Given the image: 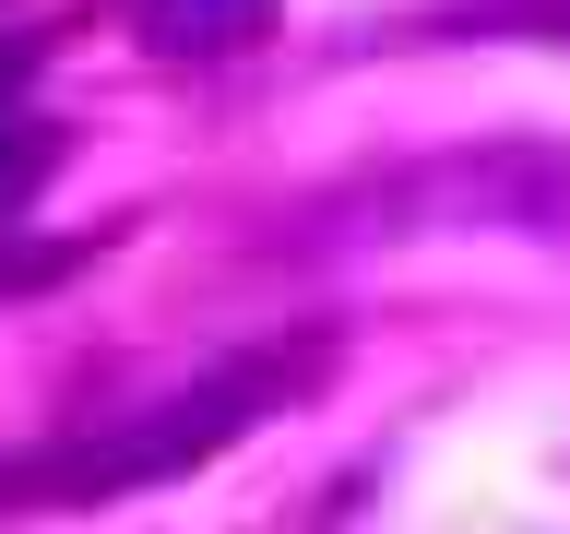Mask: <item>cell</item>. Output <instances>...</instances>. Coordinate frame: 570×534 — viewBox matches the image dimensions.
<instances>
[{"label":"cell","instance_id":"obj_3","mask_svg":"<svg viewBox=\"0 0 570 534\" xmlns=\"http://www.w3.org/2000/svg\"><path fill=\"white\" fill-rule=\"evenodd\" d=\"M48 178H60V119L12 107V119H0V226H12V214L48 190Z\"/></svg>","mask_w":570,"mask_h":534},{"label":"cell","instance_id":"obj_1","mask_svg":"<svg viewBox=\"0 0 570 534\" xmlns=\"http://www.w3.org/2000/svg\"><path fill=\"white\" fill-rule=\"evenodd\" d=\"M345 238H475V226H511V238H559L570 226V155L559 142H488V155H428V167H392L356 190Z\"/></svg>","mask_w":570,"mask_h":534},{"label":"cell","instance_id":"obj_5","mask_svg":"<svg viewBox=\"0 0 570 534\" xmlns=\"http://www.w3.org/2000/svg\"><path fill=\"white\" fill-rule=\"evenodd\" d=\"M36 60H48V48H36V36H0V119H12V107H24Z\"/></svg>","mask_w":570,"mask_h":534},{"label":"cell","instance_id":"obj_4","mask_svg":"<svg viewBox=\"0 0 570 534\" xmlns=\"http://www.w3.org/2000/svg\"><path fill=\"white\" fill-rule=\"evenodd\" d=\"M71 261H83V249H48V238H12V226H0V297H24V285H60Z\"/></svg>","mask_w":570,"mask_h":534},{"label":"cell","instance_id":"obj_2","mask_svg":"<svg viewBox=\"0 0 570 534\" xmlns=\"http://www.w3.org/2000/svg\"><path fill=\"white\" fill-rule=\"evenodd\" d=\"M131 12H142V36L167 60H214V48H249L274 0H131Z\"/></svg>","mask_w":570,"mask_h":534}]
</instances>
